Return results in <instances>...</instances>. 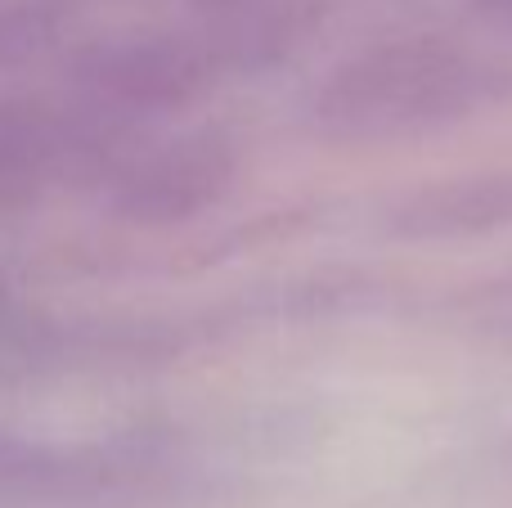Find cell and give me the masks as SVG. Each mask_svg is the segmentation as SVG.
I'll return each mask as SVG.
<instances>
[{"label": "cell", "instance_id": "obj_2", "mask_svg": "<svg viewBox=\"0 0 512 508\" xmlns=\"http://www.w3.org/2000/svg\"><path fill=\"white\" fill-rule=\"evenodd\" d=\"M391 243H481L512 234V162L436 176L396 194L378 216Z\"/></svg>", "mask_w": 512, "mask_h": 508}, {"label": "cell", "instance_id": "obj_1", "mask_svg": "<svg viewBox=\"0 0 512 508\" xmlns=\"http://www.w3.org/2000/svg\"><path fill=\"white\" fill-rule=\"evenodd\" d=\"M512 108V59L445 32H400L337 59L306 95L328 149H396Z\"/></svg>", "mask_w": 512, "mask_h": 508}, {"label": "cell", "instance_id": "obj_3", "mask_svg": "<svg viewBox=\"0 0 512 508\" xmlns=\"http://www.w3.org/2000/svg\"><path fill=\"white\" fill-rule=\"evenodd\" d=\"M418 320L472 347H512V261L423 297Z\"/></svg>", "mask_w": 512, "mask_h": 508}, {"label": "cell", "instance_id": "obj_4", "mask_svg": "<svg viewBox=\"0 0 512 508\" xmlns=\"http://www.w3.org/2000/svg\"><path fill=\"white\" fill-rule=\"evenodd\" d=\"M472 5H477V14L486 18L490 27L512 36V0H472Z\"/></svg>", "mask_w": 512, "mask_h": 508}]
</instances>
